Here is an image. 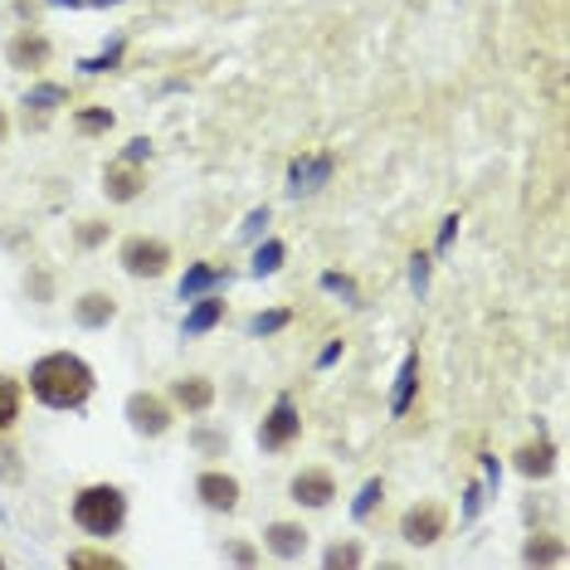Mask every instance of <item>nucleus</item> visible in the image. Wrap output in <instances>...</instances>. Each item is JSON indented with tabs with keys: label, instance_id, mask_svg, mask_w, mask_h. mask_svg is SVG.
<instances>
[{
	"label": "nucleus",
	"instance_id": "6",
	"mask_svg": "<svg viewBox=\"0 0 570 570\" xmlns=\"http://www.w3.org/2000/svg\"><path fill=\"white\" fill-rule=\"evenodd\" d=\"M128 419H132V429H136V435L162 439L166 429H171V405L162 401V395L136 391V395H128Z\"/></svg>",
	"mask_w": 570,
	"mask_h": 570
},
{
	"label": "nucleus",
	"instance_id": "7",
	"mask_svg": "<svg viewBox=\"0 0 570 570\" xmlns=\"http://www.w3.org/2000/svg\"><path fill=\"white\" fill-rule=\"evenodd\" d=\"M6 59H10V68H25L30 74V68H44L54 59V44L44 40V34H34V30H20L15 40L6 44Z\"/></svg>",
	"mask_w": 570,
	"mask_h": 570
},
{
	"label": "nucleus",
	"instance_id": "27",
	"mask_svg": "<svg viewBox=\"0 0 570 570\" xmlns=\"http://www.w3.org/2000/svg\"><path fill=\"white\" fill-rule=\"evenodd\" d=\"M381 497H385V483H381V478H371V483L361 487V497H357V507H351V512H357V517H371V507L381 503Z\"/></svg>",
	"mask_w": 570,
	"mask_h": 570
},
{
	"label": "nucleus",
	"instance_id": "13",
	"mask_svg": "<svg viewBox=\"0 0 570 570\" xmlns=\"http://www.w3.org/2000/svg\"><path fill=\"white\" fill-rule=\"evenodd\" d=\"M327 176H332V156H298L288 171V180H293L288 190H317Z\"/></svg>",
	"mask_w": 570,
	"mask_h": 570
},
{
	"label": "nucleus",
	"instance_id": "4",
	"mask_svg": "<svg viewBox=\"0 0 570 570\" xmlns=\"http://www.w3.org/2000/svg\"><path fill=\"white\" fill-rule=\"evenodd\" d=\"M303 435V415H298V405H293V395H278L273 401V409H268V419H264V429H259V443L264 449H288L293 439Z\"/></svg>",
	"mask_w": 570,
	"mask_h": 570
},
{
	"label": "nucleus",
	"instance_id": "28",
	"mask_svg": "<svg viewBox=\"0 0 570 570\" xmlns=\"http://www.w3.org/2000/svg\"><path fill=\"white\" fill-rule=\"evenodd\" d=\"M50 102H68V88H54V84L34 88V94L25 98V108H50Z\"/></svg>",
	"mask_w": 570,
	"mask_h": 570
},
{
	"label": "nucleus",
	"instance_id": "5",
	"mask_svg": "<svg viewBox=\"0 0 570 570\" xmlns=\"http://www.w3.org/2000/svg\"><path fill=\"white\" fill-rule=\"evenodd\" d=\"M443 531H449V512H443L439 503H415L401 517V537L409 546H435Z\"/></svg>",
	"mask_w": 570,
	"mask_h": 570
},
{
	"label": "nucleus",
	"instance_id": "17",
	"mask_svg": "<svg viewBox=\"0 0 570 570\" xmlns=\"http://www.w3.org/2000/svg\"><path fill=\"white\" fill-rule=\"evenodd\" d=\"M224 317V303L220 298H200L196 307L186 313V337H200V332H210L215 322Z\"/></svg>",
	"mask_w": 570,
	"mask_h": 570
},
{
	"label": "nucleus",
	"instance_id": "10",
	"mask_svg": "<svg viewBox=\"0 0 570 570\" xmlns=\"http://www.w3.org/2000/svg\"><path fill=\"white\" fill-rule=\"evenodd\" d=\"M142 171H136V162H112L108 171H102V190H108V200H118V205H128L142 196Z\"/></svg>",
	"mask_w": 570,
	"mask_h": 570
},
{
	"label": "nucleus",
	"instance_id": "20",
	"mask_svg": "<svg viewBox=\"0 0 570 570\" xmlns=\"http://www.w3.org/2000/svg\"><path fill=\"white\" fill-rule=\"evenodd\" d=\"M68 566L74 570H122V561L108 551H68Z\"/></svg>",
	"mask_w": 570,
	"mask_h": 570
},
{
	"label": "nucleus",
	"instance_id": "31",
	"mask_svg": "<svg viewBox=\"0 0 570 570\" xmlns=\"http://www.w3.org/2000/svg\"><path fill=\"white\" fill-rule=\"evenodd\" d=\"M264 224H268V210H254V215L244 220V239H254L259 230H264Z\"/></svg>",
	"mask_w": 570,
	"mask_h": 570
},
{
	"label": "nucleus",
	"instance_id": "12",
	"mask_svg": "<svg viewBox=\"0 0 570 570\" xmlns=\"http://www.w3.org/2000/svg\"><path fill=\"white\" fill-rule=\"evenodd\" d=\"M264 546L273 556H283V561H293V556H303L307 531L298 527V522H273V527L264 531Z\"/></svg>",
	"mask_w": 570,
	"mask_h": 570
},
{
	"label": "nucleus",
	"instance_id": "14",
	"mask_svg": "<svg viewBox=\"0 0 570 570\" xmlns=\"http://www.w3.org/2000/svg\"><path fill=\"white\" fill-rule=\"evenodd\" d=\"M74 317H78V327H108L112 317H118V303H112L108 293H84V298L74 303Z\"/></svg>",
	"mask_w": 570,
	"mask_h": 570
},
{
	"label": "nucleus",
	"instance_id": "3",
	"mask_svg": "<svg viewBox=\"0 0 570 570\" xmlns=\"http://www.w3.org/2000/svg\"><path fill=\"white\" fill-rule=\"evenodd\" d=\"M118 264L128 268L132 278H162V273L171 268V244L166 239L136 234V239H128V244L118 249Z\"/></svg>",
	"mask_w": 570,
	"mask_h": 570
},
{
	"label": "nucleus",
	"instance_id": "26",
	"mask_svg": "<svg viewBox=\"0 0 570 570\" xmlns=\"http://www.w3.org/2000/svg\"><path fill=\"white\" fill-rule=\"evenodd\" d=\"M283 327H288V313L278 307V313H259L254 322H249V332H254V337H273V332H283Z\"/></svg>",
	"mask_w": 570,
	"mask_h": 570
},
{
	"label": "nucleus",
	"instance_id": "34",
	"mask_svg": "<svg viewBox=\"0 0 570 570\" xmlns=\"http://www.w3.org/2000/svg\"><path fill=\"white\" fill-rule=\"evenodd\" d=\"M327 288H341V293H347V298H351V293H357V288H351V278H341V273H327Z\"/></svg>",
	"mask_w": 570,
	"mask_h": 570
},
{
	"label": "nucleus",
	"instance_id": "22",
	"mask_svg": "<svg viewBox=\"0 0 570 570\" xmlns=\"http://www.w3.org/2000/svg\"><path fill=\"white\" fill-rule=\"evenodd\" d=\"M74 128L88 132V136H94V132H108V128H112V112H108V108H84V112H74Z\"/></svg>",
	"mask_w": 570,
	"mask_h": 570
},
{
	"label": "nucleus",
	"instance_id": "29",
	"mask_svg": "<svg viewBox=\"0 0 570 570\" xmlns=\"http://www.w3.org/2000/svg\"><path fill=\"white\" fill-rule=\"evenodd\" d=\"M102 239H108V224H98V220H84V224H78V244H84V249L102 244Z\"/></svg>",
	"mask_w": 570,
	"mask_h": 570
},
{
	"label": "nucleus",
	"instance_id": "35",
	"mask_svg": "<svg viewBox=\"0 0 570 570\" xmlns=\"http://www.w3.org/2000/svg\"><path fill=\"white\" fill-rule=\"evenodd\" d=\"M425 278H429V259L415 254V288H425Z\"/></svg>",
	"mask_w": 570,
	"mask_h": 570
},
{
	"label": "nucleus",
	"instance_id": "23",
	"mask_svg": "<svg viewBox=\"0 0 570 570\" xmlns=\"http://www.w3.org/2000/svg\"><path fill=\"white\" fill-rule=\"evenodd\" d=\"M322 566H327V570H337V566H361V546H357V541H337V546H327Z\"/></svg>",
	"mask_w": 570,
	"mask_h": 570
},
{
	"label": "nucleus",
	"instance_id": "33",
	"mask_svg": "<svg viewBox=\"0 0 570 570\" xmlns=\"http://www.w3.org/2000/svg\"><path fill=\"white\" fill-rule=\"evenodd\" d=\"M230 561H239V566H254V546L234 541V546H230Z\"/></svg>",
	"mask_w": 570,
	"mask_h": 570
},
{
	"label": "nucleus",
	"instance_id": "19",
	"mask_svg": "<svg viewBox=\"0 0 570 570\" xmlns=\"http://www.w3.org/2000/svg\"><path fill=\"white\" fill-rule=\"evenodd\" d=\"M20 419V385L0 371V429H10Z\"/></svg>",
	"mask_w": 570,
	"mask_h": 570
},
{
	"label": "nucleus",
	"instance_id": "32",
	"mask_svg": "<svg viewBox=\"0 0 570 570\" xmlns=\"http://www.w3.org/2000/svg\"><path fill=\"white\" fill-rule=\"evenodd\" d=\"M146 152H152V142H146V136H136V142H128V156H122V162H142Z\"/></svg>",
	"mask_w": 570,
	"mask_h": 570
},
{
	"label": "nucleus",
	"instance_id": "25",
	"mask_svg": "<svg viewBox=\"0 0 570 570\" xmlns=\"http://www.w3.org/2000/svg\"><path fill=\"white\" fill-rule=\"evenodd\" d=\"M278 264H283V244H278V239H268V244L254 254V273L264 278V273H278Z\"/></svg>",
	"mask_w": 570,
	"mask_h": 570
},
{
	"label": "nucleus",
	"instance_id": "8",
	"mask_svg": "<svg viewBox=\"0 0 570 570\" xmlns=\"http://www.w3.org/2000/svg\"><path fill=\"white\" fill-rule=\"evenodd\" d=\"M332 497H337V483H332V473H327V469H303L298 478H293V503L332 507Z\"/></svg>",
	"mask_w": 570,
	"mask_h": 570
},
{
	"label": "nucleus",
	"instance_id": "2",
	"mask_svg": "<svg viewBox=\"0 0 570 570\" xmlns=\"http://www.w3.org/2000/svg\"><path fill=\"white\" fill-rule=\"evenodd\" d=\"M74 522L88 537H112V531H122V522H128V497H122V487H112V483L84 487V493L74 497Z\"/></svg>",
	"mask_w": 570,
	"mask_h": 570
},
{
	"label": "nucleus",
	"instance_id": "11",
	"mask_svg": "<svg viewBox=\"0 0 570 570\" xmlns=\"http://www.w3.org/2000/svg\"><path fill=\"white\" fill-rule=\"evenodd\" d=\"M171 401L180 409H190V415H205V409L215 405V385L205 381V375H180V381L171 385Z\"/></svg>",
	"mask_w": 570,
	"mask_h": 570
},
{
	"label": "nucleus",
	"instance_id": "18",
	"mask_svg": "<svg viewBox=\"0 0 570 570\" xmlns=\"http://www.w3.org/2000/svg\"><path fill=\"white\" fill-rule=\"evenodd\" d=\"M220 278H224L220 264H196V268H186V278H180V298H200V293L215 288Z\"/></svg>",
	"mask_w": 570,
	"mask_h": 570
},
{
	"label": "nucleus",
	"instance_id": "1",
	"mask_svg": "<svg viewBox=\"0 0 570 570\" xmlns=\"http://www.w3.org/2000/svg\"><path fill=\"white\" fill-rule=\"evenodd\" d=\"M30 391L50 409H78L94 395V366L74 351H50L30 366Z\"/></svg>",
	"mask_w": 570,
	"mask_h": 570
},
{
	"label": "nucleus",
	"instance_id": "9",
	"mask_svg": "<svg viewBox=\"0 0 570 570\" xmlns=\"http://www.w3.org/2000/svg\"><path fill=\"white\" fill-rule=\"evenodd\" d=\"M196 493H200V503L210 512H234L239 507V478H230V473H200L196 478Z\"/></svg>",
	"mask_w": 570,
	"mask_h": 570
},
{
	"label": "nucleus",
	"instance_id": "21",
	"mask_svg": "<svg viewBox=\"0 0 570 570\" xmlns=\"http://www.w3.org/2000/svg\"><path fill=\"white\" fill-rule=\"evenodd\" d=\"M561 546H556V541H541V537H531L527 541V551H522V561H527V566H551V561H561Z\"/></svg>",
	"mask_w": 570,
	"mask_h": 570
},
{
	"label": "nucleus",
	"instance_id": "24",
	"mask_svg": "<svg viewBox=\"0 0 570 570\" xmlns=\"http://www.w3.org/2000/svg\"><path fill=\"white\" fill-rule=\"evenodd\" d=\"M122 50H128V40H112V44H108V50H102V54H98V59H84V64H78V68H88V74H108V68H112V64H118V59H122Z\"/></svg>",
	"mask_w": 570,
	"mask_h": 570
},
{
	"label": "nucleus",
	"instance_id": "37",
	"mask_svg": "<svg viewBox=\"0 0 570 570\" xmlns=\"http://www.w3.org/2000/svg\"><path fill=\"white\" fill-rule=\"evenodd\" d=\"M196 443H200V449H210V453H215V449H224V439H220V435H196Z\"/></svg>",
	"mask_w": 570,
	"mask_h": 570
},
{
	"label": "nucleus",
	"instance_id": "36",
	"mask_svg": "<svg viewBox=\"0 0 570 570\" xmlns=\"http://www.w3.org/2000/svg\"><path fill=\"white\" fill-rule=\"evenodd\" d=\"M453 230H459V215H449V220H443V230H439V249L453 239Z\"/></svg>",
	"mask_w": 570,
	"mask_h": 570
},
{
	"label": "nucleus",
	"instance_id": "15",
	"mask_svg": "<svg viewBox=\"0 0 570 570\" xmlns=\"http://www.w3.org/2000/svg\"><path fill=\"white\" fill-rule=\"evenodd\" d=\"M517 469L522 473H527V478H546V473H551L556 469V443H527V449H522L517 453Z\"/></svg>",
	"mask_w": 570,
	"mask_h": 570
},
{
	"label": "nucleus",
	"instance_id": "38",
	"mask_svg": "<svg viewBox=\"0 0 570 570\" xmlns=\"http://www.w3.org/2000/svg\"><path fill=\"white\" fill-rule=\"evenodd\" d=\"M10 136V118H6V108H0V142Z\"/></svg>",
	"mask_w": 570,
	"mask_h": 570
},
{
	"label": "nucleus",
	"instance_id": "30",
	"mask_svg": "<svg viewBox=\"0 0 570 570\" xmlns=\"http://www.w3.org/2000/svg\"><path fill=\"white\" fill-rule=\"evenodd\" d=\"M20 453L10 449V443H0V478H6V483H20Z\"/></svg>",
	"mask_w": 570,
	"mask_h": 570
},
{
	"label": "nucleus",
	"instance_id": "16",
	"mask_svg": "<svg viewBox=\"0 0 570 570\" xmlns=\"http://www.w3.org/2000/svg\"><path fill=\"white\" fill-rule=\"evenodd\" d=\"M415 385H419V357L409 351L401 375H395V395H391V409H395V415H405V409H409V395H415Z\"/></svg>",
	"mask_w": 570,
	"mask_h": 570
}]
</instances>
